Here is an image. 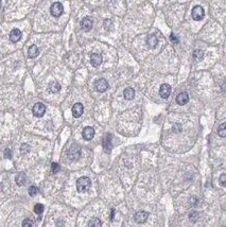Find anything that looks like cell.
Listing matches in <instances>:
<instances>
[{
  "instance_id": "6da1fadb",
  "label": "cell",
  "mask_w": 226,
  "mask_h": 227,
  "mask_svg": "<svg viewBox=\"0 0 226 227\" xmlns=\"http://www.w3.org/2000/svg\"><path fill=\"white\" fill-rule=\"evenodd\" d=\"M90 186H91V181L86 176L80 177L76 180V189H78L79 192H86V191L89 190Z\"/></svg>"
},
{
  "instance_id": "7a4b0ae2",
  "label": "cell",
  "mask_w": 226,
  "mask_h": 227,
  "mask_svg": "<svg viewBox=\"0 0 226 227\" xmlns=\"http://www.w3.org/2000/svg\"><path fill=\"white\" fill-rule=\"evenodd\" d=\"M80 155H81V150L78 145L73 144L70 149L68 150L67 152V156L70 160H78L80 158Z\"/></svg>"
},
{
  "instance_id": "3957f363",
  "label": "cell",
  "mask_w": 226,
  "mask_h": 227,
  "mask_svg": "<svg viewBox=\"0 0 226 227\" xmlns=\"http://www.w3.org/2000/svg\"><path fill=\"white\" fill-rule=\"evenodd\" d=\"M50 12H51L52 16H54V17H59V16H61L64 12L63 4H62L61 2H54V3L51 6V8H50Z\"/></svg>"
},
{
  "instance_id": "277c9868",
  "label": "cell",
  "mask_w": 226,
  "mask_h": 227,
  "mask_svg": "<svg viewBox=\"0 0 226 227\" xmlns=\"http://www.w3.org/2000/svg\"><path fill=\"white\" fill-rule=\"evenodd\" d=\"M33 115H34L35 117H43L46 113V106L43 103H36L33 106Z\"/></svg>"
},
{
  "instance_id": "5b68a950",
  "label": "cell",
  "mask_w": 226,
  "mask_h": 227,
  "mask_svg": "<svg viewBox=\"0 0 226 227\" xmlns=\"http://www.w3.org/2000/svg\"><path fill=\"white\" fill-rule=\"evenodd\" d=\"M204 15H205V12H204V9L202 6H196L192 10V18L194 20H201L204 17Z\"/></svg>"
},
{
  "instance_id": "8992f818",
  "label": "cell",
  "mask_w": 226,
  "mask_h": 227,
  "mask_svg": "<svg viewBox=\"0 0 226 227\" xmlns=\"http://www.w3.org/2000/svg\"><path fill=\"white\" fill-rule=\"evenodd\" d=\"M95 86L96 89L99 92H104L109 88V83H107V81L105 79H99V80L96 81Z\"/></svg>"
},
{
  "instance_id": "52a82bcc",
  "label": "cell",
  "mask_w": 226,
  "mask_h": 227,
  "mask_svg": "<svg viewBox=\"0 0 226 227\" xmlns=\"http://www.w3.org/2000/svg\"><path fill=\"white\" fill-rule=\"evenodd\" d=\"M171 94V86L169 84H162L159 88V95L163 99H167Z\"/></svg>"
},
{
  "instance_id": "ba28073f",
  "label": "cell",
  "mask_w": 226,
  "mask_h": 227,
  "mask_svg": "<svg viewBox=\"0 0 226 227\" xmlns=\"http://www.w3.org/2000/svg\"><path fill=\"white\" fill-rule=\"evenodd\" d=\"M148 217H149V213L146 211H138L136 212V214L134 216V219H135V221L137 222V223L141 224V223H145V222L148 220Z\"/></svg>"
},
{
  "instance_id": "9c48e42d",
  "label": "cell",
  "mask_w": 226,
  "mask_h": 227,
  "mask_svg": "<svg viewBox=\"0 0 226 227\" xmlns=\"http://www.w3.org/2000/svg\"><path fill=\"white\" fill-rule=\"evenodd\" d=\"M83 138L85 140H91L93 138V136H95V130H93L92 128H90V126H87V128H85L83 130Z\"/></svg>"
},
{
  "instance_id": "30bf717a",
  "label": "cell",
  "mask_w": 226,
  "mask_h": 227,
  "mask_svg": "<svg viewBox=\"0 0 226 227\" xmlns=\"http://www.w3.org/2000/svg\"><path fill=\"white\" fill-rule=\"evenodd\" d=\"M21 38V32L18 29H13L10 33V39L12 43H17Z\"/></svg>"
},
{
  "instance_id": "8fae6325",
  "label": "cell",
  "mask_w": 226,
  "mask_h": 227,
  "mask_svg": "<svg viewBox=\"0 0 226 227\" xmlns=\"http://www.w3.org/2000/svg\"><path fill=\"white\" fill-rule=\"evenodd\" d=\"M83 111H84V107L83 105L81 103H76L73 105L72 107V115L73 117H76V118H79V117L82 116V114H83Z\"/></svg>"
},
{
  "instance_id": "7c38bea8",
  "label": "cell",
  "mask_w": 226,
  "mask_h": 227,
  "mask_svg": "<svg viewBox=\"0 0 226 227\" xmlns=\"http://www.w3.org/2000/svg\"><path fill=\"white\" fill-rule=\"evenodd\" d=\"M103 148H104V150L106 152H109L110 150H112L113 148V144H112V135H106L104 137V139H103Z\"/></svg>"
},
{
  "instance_id": "4fadbf2b",
  "label": "cell",
  "mask_w": 226,
  "mask_h": 227,
  "mask_svg": "<svg viewBox=\"0 0 226 227\" xmlns=\"http://www.w3.org/2000/svg\"><path fill=\"white\" fill-rule=\"evenodd\" d=\"M188 101H189V95L187 92H181L176 97V102L179 105H185Z\"/></svg>"
},
{
  "instance_id": "5bb4252c",
  "label": "cell",
  "mask_w": 226,
  "mask_h": 227,
  "mask_svg": "<svg viewBox=\"0 0 226 227\" xmlns=\"http://www.w3.org/2000/svg\"><path fill=\"white\" fill-rule=\"evenodd\" d=\"M90 62L95 67L100 66L101 63H102V56L99 53H92L90 56Z\"/></svg>"
},
{
  "instance_id": "9a60e30c",
  "label": "cell",
  "mask_w": 226,
  "mask_h": 227,
  "mask_svg": "<svg viewBox=\"0 0 226 227\" xmlns=\"http://www.w3.org/2000/svg\"><path fill=\"white\" fill-rule=\"evenodd\" d=\"M81 26L84 31H89L92 28V20L89 17L83 18V20L81 21Z\"/></svg>"
},
{
  "instance_id": "2e32d148",
  "label": "cell",
  "mask_w": 226,
  "mask_h": 227,
  "mask_svg": "<svg viewBox=\"0 0 226 227\" xmlns=\"http://www.w3.org/2000/svg\"><path fill=\"white\" fill-rule=\"evenodd\" d=\"M146 43H148V46L151 48V49H154L156 46H157V38L154 34H151L148 36V39H146Z\"/></svg>"
},
{
  "instance_id": "e0dca14e",
  "label": "cell",
  "mask_w": 226,
  "mask_h": 227,
  "mask_svg": "<svg viewBox=\"0 0 226 227\" xmlns=\"http://www.w3.org/2000/svg\"><path fill=\"white\" fill-rule=\"evenodd\" d=\"M38 53H39V50H38V48L35 46V45H32V46L29 48V51H28L29 57L34 59V57H36L38 55Z\"/></svg>"
},
{
  "instance_id": "ac0fdd59",
  "label": "cell",
  "mask_w": 226,
  "mask_h": 227,
  "mask_svg": "<svg viewBox=\"0 0 226 227\" xmlns=\"http://www.w3.org/2000/svg\"><path fill=\"white\" fill-rule=\"evenodd\" d=\"M123 95H124V99L132 100L134 98V95H135V91H134L133 88H126L123 91Z\"/></svg>"
},
{
  "instance_id": "d6986e66",
  "label": "cell",
  "mask_w": 226,
  "mask_h": 227,
  "mask_svg": "<svg viewBox=\"0 0 226 227\" xmlns=\"http://www.w3.org/2000/svg\"><path fill=\"white\" fill-rule=\"evenodd\" d=\"M49 90L51 92H53V94H56V92H59L60 90H61V85L59 84L57 82H52L50 83L49 85Z\"/></svg>"
},
{
  "instance_id": "ffe728a7",
  "label": "cell",
  "mask_w": 226,
  "mask_h": 227,
  "mask_svg": "<svg viewBox=\"0 0 226 227\" xmlns=\"http://www.w3.org/2000/svg\"><path fill=\"white\" fill-rule=\"evenodd\" d=\"M15 180H16V184H17L18 186H23V185H25L26 184V175L23 173H19L17 176H16V178H15Z\"/></svg>"
},
{
  "instance_id": "44dd1931",
  "label": "cell",
  "mask_w": 226,
  "mask_h": 227,
  "mask_svg": "<svg viewBox=\"0 0 226 227\" xmlns=\"http://www.w3.org/2000/svg\"><path fill=\"white\" fill-rule=\"evenodd\" d=\"M192 56H193V59H195V61H201L202 59H203V56H204V52L202 51V50H199V49H196V50H194L193 51V54H192Z\"/></svg>"
},
{
  "instance_id": "7402d4cb",
  "label": "cell",
  "mask_w": 226,
  "mask_h": 227,
  "mask_svg": "<svg viewBox=\"0 0 226 227\" xmlns=\"http://www.w3.org/2000/svg\"><path fill=\"white\" fill-rule=\"evenodd\" d=\"M88 226L89 227H102V223L99 219L97 218H92L88 223Z\"/></svg>"
},
{
  "instance_id": "603a6c76",
  "label": "cell",
  "mask_w": 226,
  "mask_h": 227,
  "mask_svg": "<svg viewBox=\"0 0 226 227\" xmlns=\"http://www.w3.org/2000/svg\"><path fill=\"white\" fill-rule=\"evenodd\" d=\"M218 134L221 137H225L226 136V123H222L218 128Z\"/></svg>"
},
{
  "instance_id": "cb8c5ba5",
  "label": "cell",
  "mask_w": 226,
  "mask_h": 227,
  "mask_svg": "<svg viewBox=\"0 0 226 227\" xmlns=\"http://www.w3.org/2000/svg\"><path fill=\"white\" fill-rule=\"evenodd\" d=\"M38 193V188L35 187V186H31L30 188H29V194L31 195V197H35Z\"/></svg>"
},
{
  "instance_id": "d4e9b609",
  "label": "cell",
  "mask_w": 226,
  "mask_h": 227,
  "mask_svg": "<svg viewBox=\"0 0 226 227\" xmlns=\"http://www.w3.org/2000/svg\"><path fill=\"white\" fill-rule=\"evenodd\" d=\"M44 211V206L42 204H36L34 206V212L37 214H40L42 212Z\"/></svg>"
},
{
  "instance_id": "484cf974",
  "label": "cell",
  "mask_w": 226,
  "mask_h": 227,
  "mask_svg": "<svg viewBox=\"0 0 226 227\" xmlns=\"http://www.w3.org/2000/svg\"><path fill=\"white\" fill-rule=\"evenodd\" d=\"M189 219H190V221H192V222H196L199 219V216L198 212L193 211V212H191V213H190Z\"/></svg>"
},
{
  "instance_id": "4316f807",
  "label": "cell",
  "mask_w": 226,
  "mask_h": 227,
  "mask_svg": "<svg viewBox=\"0 0 226 227\" xmlns=\"http://www.w3.org/2000/svg\"><path fill=\"white\" fill-rule=\"evenodd\" d=\"M23 227H33V221L30 219H26L23 222Z\"/></svg>"
},
{
  "instance_id": "83f0119b",
  "label": "cell",
  "mask_w": 226,
  "mask_h": 227,
  "mask_svg": "<svg viewBox=\"0 0 226 227\" xmlns=\"http://www.w3.org/2000/svg\"><path fill=\"white\" fill-rule=\"evenodd\" d=\"M220 184L222 187H225L226 186V175L225 174H222V175L220 176Z\"/></svg>"
},
{
  "instance_id": "f1b7e54d",
  "label": "cell",
  "mask_w": 226,
  "mask_h": 227,
  "mask_svg": "<svg viewBox=\"0 0 226 227\" xmlns=\"http://www.w3.org/2000/svg\"><path fill=\"white\" fill-rule=\"evenodd\" d=\"M51 168H52V172H53V173H56V172L60 171V164H56V162H53Z\"/></svg>"
},
{
  "instance_id": "f546056e",
  "label": "cell",
  "mask_w": 226,
  "mask_h": 227,
  "mask_svg": "<svg viewBox=\"0 0 226 227\" xmlns=\"http://www.w3.org/2000/svg\"><path fill=\"white\" fill-rule=\"evenodd\" d=\"M29 150H30V147H29L28 144H26V143L21 145V148H20L21 153H27V152H29Z\"/></svg>"
},
{
  "instance_id": "4dcf8cb0",
  "label": "cell",
  "mask_w": 226,
  "mask_h": 227,
  "mask_svg": "<svg viewBox=\"0 0 226 227\" xmlns=\"http://www.w3.org/2000/svg\"><path fill=\"white\" fill-rule=\"evenodd\" d=\"M4 157L6 158H11V150L10 149H6V151H4Z\"/></svg>"
},
{
  "instance_id": "1f68e13d",
  "label": "cell",
  "mask_w": 226,
  "mask_h": 227,
  "mask_svg": "<svg viewBox=\"0 0 226 227\" xmlns=\"http://www.w3.org/2000/svg\"><path fill=\"white\" fill-rule=\"evenodd\" d=\"M171 39L173 40V42H176V43H179V40H177V38L174 36V34H171Z\"/></svg>"
},
{
  "instance_id": "d6a6232c",
  "label": "cell",
  "mask_w": 226,
  "mask_h": 227,
  "mask_svg": "<svg viewBox=\"0 0 226 227\" xmlns=\"http://www.w3.org/2000/svg\"><path fill=\"white\" fill-rule=\"evenodd\" d=\"M114 214H115V210H112V219H114Z\"/></svg>"
},
{
  "instance_id": "836d02e7",
  "label": "cell",
  "mask_w": 226,
  "mask_h": 227,
  "mask_svg": "<svg viewBox=\"0 0 226 227\" xmlns=\"http://www.w3.org/2000/svg\"><path fill=\"white\" fill-rule=\"evenodd\" d=\"M1 190H2V185H1V183H0V192H1Z\"/></svg>"
},
{
  "instance_id": "e575fe53",
  "label": "cell",
  "mask_w": 226,
  "mask_h": 227,
  "mask_svg": "<svg viewBox=\"0 0 226 227\" xmlns=\"http://www.w3.org/2000/svg\"><path fill=\"white\" fill-rule=\"evenodd\" d=\"M0 8H1V0H0Z\"/></svg>"
}]
</instances>
